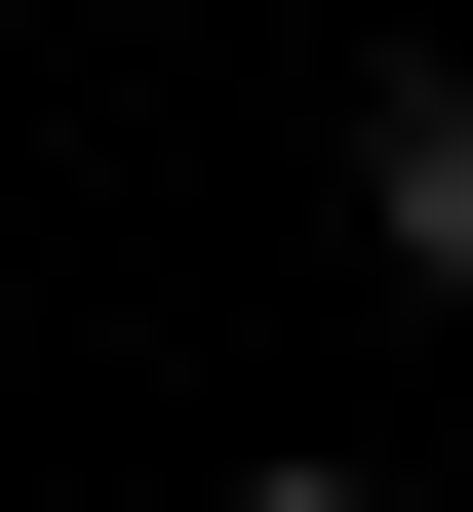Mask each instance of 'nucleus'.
I'll list each match as a JSON object with an SVG mask.
<instances>
[{
    "mask_svg": "<svg viewBox=\"0 0 473 512\" xmlns=\"http://www.w3.org/2000/svg\"><path fill=\"white\" fill-rule=\"evenodd\" d=\"M355 237H395V276H473V79H355Z\"/></svg>",
    "mask_w": 473,
    "mask_h": 512,
    "instance_id": "f257e3e1",
    "label": "nucleus"
},
{
    "mask_svg": "<svg viewBox=\"0 0 473 512\" xmlns=\"http://www.w3.org/2000/svg\"><path fill=\"white\" fill-rule=\"evenodd\" d=\"M237 512H395V473H237Z\"/></svg>",
    "mask_w": 473,
    "mask_h": 512,
    "instance_id": "f03ea898",
    "label": "nucleus"
}]
</instances>
